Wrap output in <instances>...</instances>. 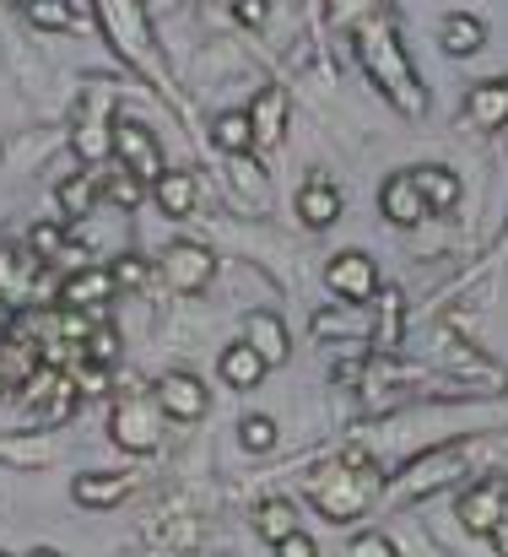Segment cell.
<instances>
[{
    "label": "cell",
    "instance_id": "obj_7",
    "mask_svg": "<svg viewBox=\"0 0 508 557\" xmlns=\"http://www.w3.org/2000/svg\"><path fill=\"white\" fill-rule=\"evenodd\" d=\"M325 287L346 298V304H373V293H379V265L362 255V249H340L331 255V265H325Z\"/></svg>",
    "mask_w": 508,
    "mask_h": 557
},
{
    "label": "cell",
    "instance_id": "obj_27",
    "mask_svg": "<svg viewBox=\"0 0 508 557\" xmlns=\"http://www.w3.org/2000/svg\"><path fill=\"white\" fill-rule=\"evenodd\" d=\"M373 304H379V331H373V347L379 352H395L400 347V293H373Z\"/></svg>",
    "mask_w": 508,
    "mask_h": 557
},
{
    "label": "cell",
    "instance_id": "obj_23",
    "mask_svg": "<svg viewBox=\"0 0 508 557\" xmlns=\"http://www.w3.org/2000/svg\"><path fill=\"white\" fill-rule=\"evenodd\" d=\"M255 531H260V542H282V536H293L298 531V509L287 504V498H265L260 509H255Z\"/></svg>",
    "mask_w": 508,
    "mask_h": 557
},
{
    "label": "cell",
    "instance_id": "obj_29",
    "mask_svg": "<svg viewBox=\"0 0 508 557\" xmlns=\"http://www.w3.org/2000/svg\"><path fill=\"white\" fill-rule=\"evenodd\" d=\"M103 195H109V200H114L120 211H136V206L147 200V180H136V174H125V169H120V174H109Z\"/></svg>",
    "mask_w": 508,
    "mask_h": 557
},
{
    "label": "cell",
    "instance_id": "obj_13",
    "mask_svg": "<svg viewBox=\"0 0 508 557\" xmlns=\"http://www.w3.org/2000/svg\"><path fill=\"white\" fill-rule=\"evenodd\" d=\"M379 211H384L395 227H417V222L433 216L428 200H422L417 185H411V174H389V180H384V189H379Z\"/></svg>",
    "mask_w": 508,
    "mask_h": 557
},
{
    "label": "cell",
    "instance_id": "obj_30",
    "mask_svg": "<svg viewBox=\"0 0 508 557\" xmlns=\"http://www.w3.org/2000/svg\"><path fill=\"white\" fill-rule=\"evenodd\" d=\"M238 438H244L249 455H271V449H276V422H271V417H244V422H238Z\"/></svg>",
    "mask_w": 508,
    "mask_h": 557
},
{
    "label": "cell",
    "instance_id": "obj_20",
    "mask_svg": "<svg viewBox=\"0 0 508 557\" xmlns=\"http://www.w3.org/2000/svg\"><path fill=\"white\" fill-rule=\"evenodd\" d=\"M152 200H158L163 216H189V211H195V180L178 174V169H163V174L152 180Z\"/></svg>",
    "mask_w": 508,
    "mask_h": 557
},
{
    "label": "cell",
    "instance_id": "obj_18",
    "mask_svg": "<svg viewBox=\"0 0 508 557\" xmlns=\"http://www.w3.org/2000/svg\"><path fill=\"white\" fill-rule=\"evenodd\" d=\"M216 373L227 379V389H255V384H260L271 369H265V358H260L249 342H233V347L216 358Z\"/></svg>",
    "mask_w": 508,
    "mask_h": 557
},
{
    "label": "cell",
    "instance_id": "obj_24",
    "mask_svg": "<svg viewBox=\"0 0 508 557\" xmlns=\"http://www.w3.org/2000/svg\"><path fill=\"white\" fill-rule=\"evenodd\" d=\"M54 200H60V211H65V216H87V211L103 200V185H98L92 174H71V180H60Z\"/></svg>",
    "mask_w": 508,
    "mask_h": 557
},
{
    "label": "cell",
    "instance_id": "obj_11",
    "mask_svg": "<svg viewBox=\"0 0 508 557\" xmlns=\"http://www.w3.org/2000/svg\"><path fill=\"white\" fill-rule=\"evenodd\" d=\"M114 271L109 265H82L60 282V309H103L114 298Z\"/></svg>",
    "mask_w": 508,
    "mask_h": 557
},
{
    "label": "cell",
    "instance_id": "obj_10",
    "mask_svg": "<svg viewBox=\"0 0 508 557\" xmlns=\"http://www.w3.org/2000/svg\"><path fill=\"white\" fill-rule=\"evenodd\" d=\"M158 406H163V417H173V422H200L211 411V395H206V384L195 373L173 369L158 379Z\"/></svg>",
    "mask_w": 508,
    "mask_h": 557
},
{
    "label": "cell",
    "instance_id": "obj_31",
    "mask_svg": "<svg viewBox=\"0 0 508 557\" xmlns=\"http://www.w3.org/2000/svg\"><path fill=\"white\" fill-rule=\"evenodd\" d=\"M60 249H65V227H60V222H38V227L27 233V255H33V260H54Z\"/></svg>",
    "mask_w": 508,
    "mask_h": 557
},
{
    "label": "cell",
    "instance_id": "obj_15",
    "mask_svg": "<svg viewBox=\"0 0 508 557\" xmlns=\"http://www.w3.org/2000/svg\"><path fill=\"white\" fill-rule=\"evenodd\" d=\"M244 342L265 358V369H282L287 363V352H293V342H287V325L271 314V309H255L249 320H244Z\"/></svg>",
    "mask_w": 508,
    "mask_h": 557
},
{
    "label": "cell",
    "instance_id": "obj_12",
    "mask_svg": "<svg viewBox=\"0 0 508 557\" xmlns=\"http://www.w3.org/2000/svg\"><path fill=\"white\" fill-rule=\"evenodd\" d=\"M244 114H249L255 147H276V141L287 136V92H282V87H260Z\"/></svg>",
    "mask_w": 508,
    "mask_h": 557
},
{
    "label": "cell",
    "instance_id": "obj_35",
    "mask_svg": "<svg viewBox=\"0 0 508 557\" xmlns=\"http://www.w3.org/2000/svg\"><path fill=\"white\" fill-rule=\"evenodd\" d=\"M233 16H238V22H249V27H260V22H265V0H238V5H233Z\"/></svg>",
    "mask_w": 508,
    "mask_h": 557
},
{
    "label": "cell",
    "instance_id": "obj_19",
    "mask_svg": "<svg viewBox=\"0 0 508 557\" xmlns=\"http://www.w3.org/2000/svg\"><path fill=\"white\" fill-rule=\"evenodd\" d=\"M298 216H303V227H331L340 216V189L331 180H309V185L298 189Z\"/></svg>",
    "mask_w": 508,
    "mask_h": 557
},
{
    "label": "cell",
    "instance_id": "obj_2",
    "mask_svg": "<svg viewBox=\"0 0 508 557\" xmlns=\"http://www.w3.org/2000/svg\"><path fill=\"white\" fill-rule=\"evenodd\" d=\"M379 493H384V476H379V466H373L362 449H346L336 466H320V471L309 476V504H314L331 525L362 520Z\"/></svg>",
    "mask_w": 508,
    "mask_h": 557
},
{
    "label": "cell",
    "instance_id": "obj_26",
    "mask_svg": "<svg viewBox=\"0 0 508 557\" xmlns=\"http://www.w3.org/2000/svg\"><path fill=\"white\" fill-rule=\"evenodd\" d=\"M22 16H27L33 27H44V33H71V27H82V16L71 11V0H22Z\"/></svg>",
    "mask_w": 508,
    "mask_h": 557
},
{
    "label": "cell",
    "instance_id": "obj_8",
    "mask_svg": "<svg viewBox=\"0 0 508 557\" xmlns=\"http://www.w3.org/2000/svg\"><path fill=\"white\" fill-rule=\"evenodd\" d=\"M163 276H169L173 293H206L211 276H216V255L206 244L178 238V244H169V255H163Z\"/></svg>",
    "mask_w": 508,
    "mask_h": 557
},
{
    "label": "cell",
    "instance_id": "obj_5",
    "mask_svg": "<svg viewBox=\"0 0 508 557\" xmlns=\"http://www.w3.org/2000/svg\"><path fill=\"white\" fill-rule=\"evenodd\" d=\"M109 152L120 158L125 174H136V180H147V185L163 174V147H158L152 125H141V120H131V114L114 120V131H109Z\"/></svg>",
    "mask_w": 508,
    "mask_h": 557
},
{
    "label": "cell",
    "instance_id": "obj_14",
    "mask_svg": "<svg viewBox=\"0 0 508 557\" xmlns=\"http://www.w3.org/2000/svg\"><path fill=\"white\" fill-rule=\"evenodd\" d=\"M466 120L476 131H504L508 125V76H493V82H476L466 92Z\"/></svg>",
    "mask_w": 508,
    "mask_h": 557
},
{
    "label": "cell",
    "instance_id": "obj_22",
    "mask_svg": "<svg viewBox=\"0 0 508 557\" xmlns=\"http://www.w3.org/2000/svg\"><path fill=\"white\" fill-rule=\"evenodd\" d=\"M211 141H216V152H227V158H249V152H255L249 114H244V109H227V114H216V125H211Z\"/></svg>",
    "mask_w": 508,
    "mask_h": 557
},
{
    "label": "cell",
    "instance_id": "obj_37",
    "mask_svg": "<svg viewBox=\"0 0 508 557\" xmlns=\"http://www.w3.org/2000/svg\"><path fill=\"white\" fill-rule=\"evenodd\" d=\"M5 379H11V373H5V352H0V395H5Z\"/></svg>",
    "mask_w": 508,
    "mask_h": 557
},
{
    "label": "cell",
    "instance_id": "obj_34",
    "mask_svg": "<svg viewBox=\"0 0 508 557\" xmlns=\"http://www.w3.org/2000/svg\"><path fill=\"white\" fill-rule=\"evenodd\" d=\"M276 557H320V547H314V536H303V525H298L293 536L276 542Z\"/></svg>",
    "mask_w": 508,
    "mask_h": 557
},
{
    "label": "cell",
    "instance_id": "obj_1",
    "mask_svg": "<svg viewBox=\"0 0 508 557\" xmlns=\"http://www.w3.org/2000/svg\"><path fill=\"white\" fill-rule=\"evenodd\" d=\"M351 44H357V60H362L368 82H373L400 114L422 120V114H428V92H422V82H417V71H411V60H406V44L395 38L389 16H362V22L351 27Z\"/></svg>",
    "mask_w": 508,
    "mask_h": 557
},
{
    "label": "cell",
    "instance_id": "obj_6",
    "mask_svg": "<svg viewBox=\"0 0 508 557\" xmlns=\"http://www.w3.org/2000/svg\"><path fill=\"white\" fill-rule=\"evenodd\" d=\"M466 444H444V449H428V455H417L406 471H400V482H395V493L400 498H428V493H438V487H449L460 471H466Z\"/></svg>",
    "mask_w": 508,
    "mask_h": 557
},
{
    "label": "cell",
    "instance_id": "obj_33",
    "mask_svg": "<svg viewBox=\"0 0 508 557\" xmlns=\"http://www.w3.org/2000/svg\"><path fill=\"white\" fill-rule=\"evenodd\" d=\"M109 271H114V287H141L147 282V260L141 255H120Z\"/></svg>",
    "mask_w": 508,
    "mask_h": 557
},
{
    "label": "cell",
    "instance_id": "obj_38",
    "mask_svg": "<svg viewBox=\"0 0 508 557\" xmlns=\"http://www.w3.org/2000/svg\"><path fill=\"white\" fill-rule=\"evenodd\" d=\"M27 557H65V553H49V547H38V553H27Z\"/></svg>",
    "mask_w": 508,
    "mask_h": 557
},
{
    "label": "cell",
    "instance_id": "obj_17",
    "mask_svg": "<svg viewBox=\"0 0 508 557\" xmlns=\"http://www.w3.org/2000/svg\"><path fill=\"white\" fill-rule=\"evenodd\" d=\"M438 44H444V54L466 60V54H476V49L487 44V22L471 16V11H449L444 27H438Z\"/></svg>",
    "mask_w": 508,
    "mask_h": 557
},
{
    "label": "cell",
    "instance_id": "obj_16",
    "mask_svg": "<svg viewBox=\"0 0 508 557\" xmlns=\"http://www.w3.org/2000/svg\"><path fill=\"white\" fill-rule=\"evenodd\" d=\"M71 498L82 509H114V504L131 498V476H120V471H87V476L71 482Z\"/></svg>",
    "mask_w": 508,
    "mask_h": 557
},
{
    "label": "cell",
    "instance_id": "obj_32",
    "mask_svg": "<svg viewBox=\"0 0 508 557\" xmlns=\"http://www.w3.org/2000/svg\"><path fill=\"white\" fill-rule=\"evenodd\" d=\"M346 557H395V542H389V536H379V531H362V536H351Z\"/></svg>",
    "mask_w": 508,
    "mask_h": 557
},
{
    "label": "cell",
    "instance_id": "obj_40",
    "mask_svg": "<svg viewBox=\"0 0 508 557\" xmlns=\"http://www.w3.org/2000/svg\"><path fill=\"white\" fill-rule=\"evenodd\" d=\"M0 557H11V553H0Z\"/></svg>",
    "mask_w": 508,
    "mask_h": 557
},
{
    "label": "cell",
    "instance_id": "obj_4",
    "mask_svg": "<svg viewBox=\"0 0 508 557\" xmlns=\"http://www.w3.org/2000/svg\"><path fill=\"white\" fill-rule=\"evenodd\" d=\"M98 16H103L109 44H114L136 71H147L152 82H163V71H158V60H152V33H147V22H141V0H98Z\"/></svg>",
    "mask_w": 508,
    "mask_h": 557
},
{
    "label": "cell",
    "instance_id": "obj_9",
    "mask_svg": "<svg viewBox=\"0 0 508 557\" xmlns=\"http://www.w3.org/2000/svg\"><path fill=\"white\" fill-rule=\"evenodd\" d=\"M508 515V476H482L476 487H466L460 498V525L471 536H493V525Z\"/></svg>",
    "mask_w": 508,
    "mask_h": 557
},
{
    "label": "cell",
    "instance_id": "obj_36",
    "mask_svg": "<svg viewBox=\"0 0 508 557\" xmlns=\"http://www.w3.org/2000/svg\"><path fill=\"white\" fill-rule=\"evenodd\" d=\"M493 553H498V557H508V515H504V520H498V525H493Z\"/></svg>",
    "mask_w": 508,
    "mask_h": 557
},
{
    "label": "cell",
    "instance_id": "obj_3",
    "mask_svg": "<svg viewBox=\"0 0 508 557\" xmlns=\"http://www.w3.org/2000/svg\"><path fill=\"white\" fill-rule=\"evenodd\" d=\"M109 433H114L120 449H131V455H152L158 438H163V406H158V395L125 389V395L114 400V411H109Z\"/></svg>",
    "mask_w": 508,
    "mask_h": 557
},
{
    "label": "cell",
    "instance_id": "obj_39",
    "mask_svg": "<svg viewBox=\"0 0 508 557\" xmlns=\"http://www.w3.org/2000/svg\"><path fill=\"white\" fill-rule=\"evenodd\" d=\"M216 5H227V11H233V5H238V0H216Z\"/></svg>",
    "mask_w": 508,
    "mask_h": 557
},
{
    "label": "cell",
    "instance_id": "obj_28",
    "mask_svg": "<svg viewBox=\"0 0 508 557\" xmlns=\"http://www.w3.org/2000/svg\"><path fill=\"white\" fill-rule=\"evenodd\" d=\"M120 358V331L114 325H98V331H87V342H82V363H98V369H109Z\"/></svg>",
    "mask_w": 508,
    "mask_h": 557
},
{
    "label": "cell",
    "instance_id": "obj_21",
    "mask_svg": "<svg viewBox=\"0 0 508 557\" xmlns=\"http://www.w3.org/2000/svg\"><path fill=\"white\" fill-rule=\"evenodd\" d=\"M406 174H411L417 195L428 200V211H455V200H460V180H455L449 169H406Z\"/></svg>",
    "mask_w": 508,
    "mask_h": 557
},
{
    "label": "cell",
    "instance_id": "obj_25",
    "mask_svg": "<svg viewBox=\"0 0 508 557\" xmlns=\"http://www.w3.org/2000/svg\"><path fill=\"white\" fill-rule=\"evenodd\" d=\"M362 304H346V309H320L314 314V342H331V336H368V320L357 314Z\"/></svg>",
    "mask_w": 508,
    "mask_h": 557
}]
</instances>
